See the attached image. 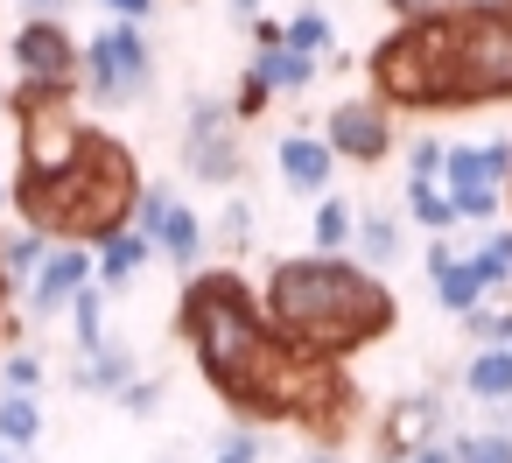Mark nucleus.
Wrapping results in <instances>:
<instances>
[{"label":"nucleus","mask_w":512,"mask_h":463,"mask_svg":"<svg viewBox=\"0 0 512 463\" xmlns=\"http://www.w3.org/2000/svg\"><path fill=\"white\" fill-rule=\"evenodd\" d=\"M428 295H435V309H442V316H470V309L491 295V281L477 274V260H470V253H456V246H449V232H435V239H428Z\"/></svg>","instance_id":"14"},{"label":"nucleus","mask_w":512,"mask_h":463,"mask_svg":"<svg viewBox=\"0 0 512 463\" xmlns=\"http://www.w3.org/2000/svg\"><path fill=\"white\" fill-rule=\"evenodd\" d=\"M407 218H414V225H428V232H449L463 211H456V197H449L435 176H407Z\"/></svg>","instance_id":"22"},{"label":"nucleus","mask_w":512,"mask_h":463,"mask_svg":"<svg viewBox=\"0 0 512 463\" xmlns=\"http://www.w3.org/2000/svg\"><path fill=\"white\" fill-rule=\"evenodd\" d=\"M99 8H106L113 22H148V15H155V0H99Z\"/></svg>","instance_id":"36"},{"label":"nucleus","mask_w":512,"mask_h":463,"mask_svg":"<svg viewBox=\"0 0 512 463\" xmlns=\"http://www.w3.org/2000/svg\"><path fill=\"white\" fill-rule=\"evenodd\" d=\"M8 57H15V78H22L29 92H71L78 71H85V50L71 43L64 15H29L22 36L8 43Z\"/></svg>","instance_id":"8"},{"label":"nucleus","mask_w":512,"mask_h":463,"mask_svg":"<svg viewBox=\"0 0 512 463\" xmlns=\"http://www.w3.org/2000/svg\"><path fill=\"white\" fill-rule=\"evenodd\" d=\"M253 71H260L274 92H302V85L316 78V57H309V50H295V43H274V50H260V57H253Z\"/></svg>","instance_id":"21"},{"label":"nucleus","mask_w":512,"mask_h":463,"mask_svg":"<svg viewBox=\"0 0 512 463\" xmlns=\"http://www.w3.org/2000/svg\"><path fill=\"white\" fill-rule=\"evenodd\" d=\"M260 15V0H232V22H253Z\"/></svg>","instance_id":"41"},{"label":"nucleus","mask_w":512,"mask_h":463,"mask_svg":"<svg viewBox=\"0 0 512 463\" xmlns=\"http://www.w3.org/2000/svg\"><path fill=\"white\" fill-rule=\"evenodd\" d=\"M456 463H512V428H477V435H456Z\"/></svg>","instance_id":"26"},{"label":"nucleus","mask_w":512,"mask_h":463,"mask_svg":"<svg viewBox=\"0 0 512 463\" xmlns=\"http://www.w3.org/2000/svg\"><path fill=\"white\" fill-rule=\"evenodd\" d=\"M463 330H470L477 344H512V309H484V302H477V309L463 316Z\"/></svg>","instance_id":"29"},{"label":"nucleus","mask_w":512,"mask_h":463,"mask_svg":"<svg viewBox=\"0 0 512 463\" xmlns=\"http://www.w3.org/2000/svg\"><path fill=\"white\" fill-rule=\"evenodd\" d=\"M470 260H477V274H484L491 288H505V281H512V225H498V232H484Z\"/></svg>","instance_id":"25"},{"label":"nucleus","mask_w":512,"mask_h":463,"mask_svg":"<svg viewBox=\"0 0 512 463\" xmlns=\"http://www.w3.org/2000/svg\"><path fill=\"white\" fill-rule=\"evenodd\" d=\"M442 435V393H400L379 414V456H414L421 442Z\"/></svg>","instance_id":"15"},{"label":"nucleus","mask_w":512,"mask_h":463,"mask_svg":"<svg viewBox=\"0 0 512 463\" xmlns=\"http://www.w3.org/2000/svg\"><path fill=\"white\" fill-rule=\"evenodd\" d=\"M365 71H372V92L386 99V106H407V113H428V106H442V64H435V15H421V22H400L372 57H365Z\"/></svg>","instance_id":"5"},{"label":"nucleus","mask_w":512,"mask_h":463,"mask_svg":"<svg viewBox=\"0 0 512 463\" xmlns=\"http://www.w3.org/2000/svg\"><path fill=\"white\" fill-rule=\"evenodd\" d=\"M211 463H260V435L246 428V435H232V442H218V456Z\"/></svg>","instance_id":"34"},{"label":"nucleus","mask_w":512,"mask_h":463,"mask_svg":"<svg viewBox=\"0 0 512 463\" xmlns=\"http://www.w3.org/2000/svg\"><path fill=\"white\" fill-rule=\"evenodd\" d=\"M267 323L302 351V358H351L365 344H379L400 323L393 288L379 281V267L344 260V253H302V260H274L267 288H260Z\"/></svg>","instance_id":"2"},{"label":"nucleus","mask_w":512,"mask_h":463,"mask_svg":"<svg viewBox=\"0 0 512 463\" xmlns=\"http://www.w3.org/2000/svg\"><path fill=\"white\" fill-rule=\"evenodd\" d=\"M162 400H169V386H162V379H127V393H120V407H127V414H141V421H148Z\"/></svg>","instance_id":"31"},{"label":"nucleus","mask_w":512,"mask_h":463,"mask_svg":"<svg viewBox=\"0 0 512 463\" xmlns=\"http://www.w3.org/2000/svg\"><path fill=\"white\" fill-rule=\"evenodd\" d=\"M0 386H43V358H29V351L0 358Z\"/></svg>","instance_id":"32"},{"label":"nucleus","mask_w":512,"mask_h":463,"mask_svg":"<svg viewBox=\"0 0 512 463\" xmlns=\"http://www.w3.org/2000/svg\"><path fill=\"white\" fill-rule=\"evenodd\" d=\"M176 337L197 351V372L218 386V400L246 421L344 428L351 414V386L337 379V358H302L232 267H197L183 281Z\"/></svg>","instance_id":"1"},{"label":"nucleus","mask_w":512,"mask_h":463,"mask_svg":"<svg viewBox=\"0 0 512 463\" xmlns=\"http://www.w3.org/2000/svg\"><path fill=\"white\" fill-rule=\"evenodd\" d=\"M302 463H344V456H337V449H309Z\"/></svg>","instance_id":"42"},{"label":"nucleus","mask_w":512,"mask_h":463,"mask_svg":"<svg viewBox=\"0 0 512 463\" xmlns=\"http://www.w3.org/2000/svg\"><path fill=\"white\" fill-rule=\"evenodd\" d=\"M274 169H281V183H288L295 197H323L330 176H337V148H330L323 134H281Z\"/></svg>","instance_id":"16"},{"label":"nucleus","mask_w":512,"mask_h":463,"mask_svg":"<svg viewBox=\"0 0 512 463\" xmlns=\"http://www.w3.org/2000/svg\"><path fill=\"white\" fill-rule=\"evenodd\" d=\"M351 232H358V211H351L337 190H323V197H316V218H309L316 253H351Z\"/></svg>","instance_id":"20"},{"label":"nucleus","mask_w":512,"mask_h":463,"mask_svg":"<svg viewBox=\"0 0 512 463\" xmlns=\"http://www.w3.org/2000/svg\"><path fill=\"white\" fill-rule=\"evenodd\" d=\"M218 246H232V253H246V246H253V204H246V197H232V204H225V218H218Z\"/></svg>","instance_id":"28"},{"label":"nucleus","mask_w":512,"mask_h":463,"mask_svg":"<svg viewBox=\"0 0 512 463\" xmlns=\"http://www.w3.org/2000/svg\"><path fill=\"white\" fill-rule=\"evenodd\" d=\"M134 232H148V246L169 260V267H183V274H197V260H204V239H211V225L169 190V183H141V204H134Z\"/></svg>","instance_id":"10"},{"label":"nucleus","mask_w":512,"mask_h":463,"mask_svg":"<svg viewBox=\"0 0 512 463\" xmlns=\"http://www.w3.org/2000/svg\"><path fill=\"white\" fill-rule=\"evenodd\" d=\"M232 120H239V113H225V106H211V99H190V120H183V169H190L197 183H211V190L239 183V169H246Z\"/></svg>","instance_id":"11"},{"label":"nucleus","mask_w":512,"mask_h":463,"mask_svg":"<svg viewBox=\"0 0 512 463\" xmlns=\"http://www.w3.org/2000/svg\"><path fill=\"white\" fill-rule=\"evenodd\" d=\"M288 43H295V50H309V57H323V50H330V15H323V8L295 15V22H288Z\"/></svg>","instance_id":"27"},{"label":"nucleus","mask_w":512,"mask_h":463,"mask_svg":"<svg viewBox=\"0 0 512 463\" xmlns=\"http://www.w3.org/2000/svg\"><path fill=\"white\" fill-rule=\"evenodd\" d=\"M134 204H141V169L127 155V141L113 134H85L78 155L64 169H22L15 176V211L22 225L50 232V239H113L120 225H134Z\"/></svg>","instance_id":"3"},{"label":"nucleus","mask_w":512,"mask_h":463,"mask_svg":"<svg viewBox=\"0 0 512 463\" xmlns=\"http://www.w3.org/2000/svg\"><path fill=\"white\" fill-rule=\"evenodd\" d=\"M407 463H456V442H442V435H435V442H421Z\"/></svg>","instance_id":"38"},{"label":"nucleus","mask_w":512,"mask_h":463,"mask_svg":"<svg viewBox=\"0 0 512 463\" xmlns=\"http://www.w3.org/2000/svg\"><path fill=\"white\" fill-rule=\"evenodd\" d=\"M43 253H50V232H36V225H22V232H8V239H0V267H8L15 281H29Z\"/></svg>","instance_id":"24"},{"label":"nucleus","mask_w":512,"mask_h":463,"mask_svg":"<svg viewBox=\"0 0 512 463\" xmlns=\"http://www.w3.org/2000/svg\"><path fill=\"white\" fill-rule=\"evenodd\" d=\"M267 99H274V85H267L260 71H246V78H239V99H232V113H239V120H260V113H267Z\"/></svg>","instance_id":"30"},{"label":"nucleus","mask_w":512,"mask_h":463,"mask_svg":"<svg viewBox=\"0 0 512 463\" xmlns=\"http://www.w3.org/2000/svg\"><path fill=\"white\" fill-rule=\"evenodd\" d=\"M505 211H512V176H505Z\"/></svg>","instance_id":"44"},{"label":"nucleus","mask_w":512,"mask_h":463,"mask_svg":"<svg viewBox=\"0 0 512 463\" xmlns=\"http://www.w3.org/2000/svg\"><path fill=\"white\" fill-rule=\"evenodd\" d=\"M505 176H512V141H477V148H449L442 155V190L477 225H491L505 211Z\"/></svg>","instance_id":"7"},{"label":"nucleus","mask_w":512,"mask_h":463,"mask_svg":"<svg viewBox=\"0 0 512 463\" xmlns=\"http://www.w3.org/2000/svg\"><path fill=\"white\" fill-rule=\"evenodd\" d=\"M351 246H358L365 267H393V260H400V225H393V211H358Z\"/></svg>","instance_id":"23"},{"label":"nucleus","mask_w":512,"mask_h":463,"mask_svg":"<svg viewBox=\"0 0 512 463\" xmlns=\"http://www.w3.org/2000/svg\"><path fill=\"white\" fill-rule=\"evenodd\" d=\"M442 155H449V148H442L435 134H421V141L407 148V176H435V169H442Z\"/></svg>","instance_id":"33"},{"label":"nucleus","mask_w":512,"mask_h":463,"mask_svg":"<svg viewBox=\"0 0 512 463\" xmlns=\"http://www.w3.org/2000/svg\"><path fill=\"white\" fill-rule=\"evenodd\" d=\"M78 85H85L92 106H106V113L148 99V85H155V50H148L141 22H106V29L92 36V50H85Z\"/></svg>","instance_id":"6"},{"label":"nucleus","mask_w":512,"mask_h":463,"mask_svg":"<svg viewBox=\"0 0 512 463\" xmlns=\"http://www.w3.org/2000/svg\"><path fill=\"white\" fill-rule=\"evenodd\" d=\"M148 260H155V246H148V232H134V225H120L113 239H99V246H92L99 288H127V281H134Z\"/></svg>","instance_id":"17"},{"label":"nucleus","mask_w":512,"mask_h":463,"mask_svg":"<svg viewBox=\"0 0 512 463\" xmlns=\"http://www.w3.org/2000/svg\"><path fill=\"white\" fill-rule=\"evenodd\" d=\"M323 141L337 148V162H358V169H379L393 155V120H386V99H351V106H330L323 113Z\"/></svg>","instance_id":"13"},{"label":"nucleus","mask_w":512,"mask_h":463,"mask_svg":"<svg viewBox=\"0 0 512 463\" xmlns=\"http://www.w3.org/2000/svg\"><path fill=\"white\" fill-rule=\"evenodd\" d=\"M127 379H134V351H127V344H99V351H85V358L71 365V386H78V393H106V400H120Z\"/></svg>","instance_id":"18"},{"label":"nucleus","mask_w":512,"mask_h":463,"mask_svg":"<svg viewBox=\"0 0 512 463\" xmlns=\"http://www.w3.org/2000/svg\"><path fill=\"white\" fill-rule=\"evenodd\" d=\"M29 15H64V0H22Z\"/></svg>","instance_id":"40"},{"label":"nucleus","mask_w":512,"mask_h":463,"mask_svg":"<svg viewBox=\"0 0 512 463\" xmlns=\"http://www.w3.org/2000/svg\"><path fill=\"white\" fill-rule=\"evenodd\" d=\"M379 463H407V456H379Z\"/></svg>","instance_id":"46"},{"label":"nucleus","mask_w":512,"mask_h":463,"mask_svg":"<svg viewBox=\"0 0 512 463\" xmlns=\"http://www.w3.org/2000/svg\"><path fill=\"white\" fill-rule=\"evenodd\" d=\"M386 8H393L400 22H421V15H442V8H456V0H386Z\"/></svg>","instance_id":"35"},{"label":"nucleus","mask_w":512,"mask_h":463,"mask_svg":"<svg viewBox=\"0 0 512 463\" xmlns=\"http://www.w3.org/2000/svg\"><path fill=\"white\" fill-rule=\"evenodd\" d=\"M71 92H15V113H22V169H64L78 155V141L92 134L71 106Z\"/></svg>","instance_id":"9"},{"label":"nucleus","mask_w":512,"mask_h":463,"mask_svg":"<svg viewBox=\"0 0 512 463\" xmlns=\"http://www.w3.org/2000/svg\"><path fill=\"white\" fill-rule=\"evenodd\" d=\"M435 64H442V106H498L512 99V8L470 0L435 15Z\"/></svg>","instance_id":"4"},{"label":"nucleus","mask_w":512,"mask_h":463,"mask_svg":"<svg viewBox=\"0 0 512 463\" xmlns=\"http://www.w3.org/2000/svg\"><path fill=\"white\" fill-rule=\"evenodd\" d=\"M0 463H15V456H8V442H0Z\"/></svg>","instance_id":"45"},{"label":"nucleus","mask_w":512,"mask_h":463,"mask_svg":"<svg viewBox=\"0 0 512 463\" xmlns=\"http://www.w3.org/2000/svg\"><path fill=\"white\" fill-rule=\"evenodd\" d=\"M15 288H22V281H15L8 267H0V316H8V295H15Z\"/></svg>","instance_id":"39"},{"label":"nucleus","mask_w":512,"mask_h":463,"mask_svg":"<svg viewBox=\"0 0 512 463\" xmlns=\"http://www.w3.org/2000/svg\"><path fill=\"white\" fill-rule=\"evenodd\" d=\"M162 463H183V456H162Z\"/></svg>","instance_id":"47"},{"label":"nucleus","mask_w":512,"mask_h":463,"mask_svg":"<svg viewBox=\"0 0 512 463\" xmlns=\"http://www.w3.org/2000/svg\"><path fill=\"white\" fill-rule=\"evenodd\" d=\"M8 204H15V183H0V211H8Z\"/></svg>","instance_id":"43"},{"label":"nucleus","mask_w":512,"mask_h":463,"mask_svg":"<svg viewBox=\"0 0 512 463\" xmlns=\"http://www.w3.org/2000/svg\"><path fill=\"white\" fill-rule=\"evenodd\" d=\"M36 435H43L36 386H0V442H8V449H36Z\"/></svg>","instance_id":"19"},{"label":"nucleus","mask_w":512,"mask_h":463,"mask_svg":"<svg viewBox=\"0 0 512 463\" xmlns=\"http://www.w3.org/2000/svg\"><path fill=\"white\" fill-rule=\"evenodd\" d=\"M92 281H99L92 246H85V239H50V253L36 260V274H29L22 288H29V309H36V316H64V309L78 302V288H92Z\"/></svg>","instance_id":"12"},{"label":"nucleus","mask_w":512,"mask_h":463,"mask_svg":"<svg viewBox=\"0 0 512 463\" xmlns=\"http://www.w3.org/2000/svg\"><path fill=\"white\" fill-rule=\"evenodd\" d=\"M246 29H253V43H260V50H274V43H288V29H281L274 15H253Z\"/></svg>","instance_id":"37"}]
</instances>
